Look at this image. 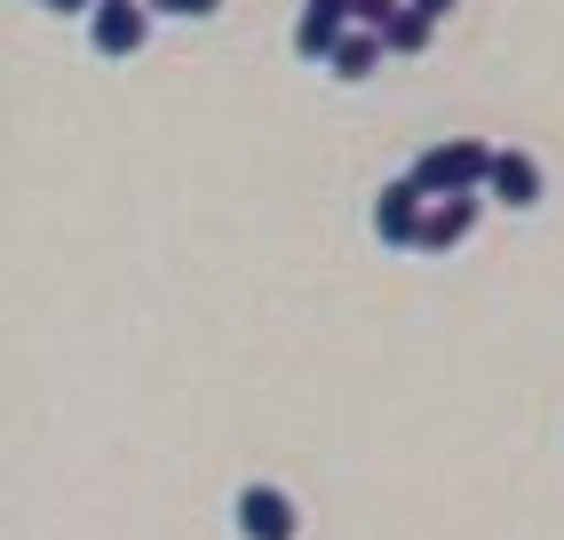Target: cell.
Returning <instances> with one entry per match:
<instances>
[{
	"label": "cell",
	"mask_w": 564,
	"mask_h": 540,
	"mask_svg": "<svg viewBox=\"0 0 564 540\" xmlns=\"http://www.w3.org/2000/svg\"><path fill=\"white\" fill-rule=\"evenodd\" d=\"M405 175L422 183L430 199H454V191H485V175H494V143H477V136H445V143H430Z\"/></svg>",
	"instance_id": "1"
},
{
	"label": "cell",
	"mask_w": 564,
	"mask_h": 540,
	"mask_svg": "<svg viewBox=\"0 0 564 540\" xmlns=\"http://www.w3.org/2000/svg\"><path fill=\"white\" fill-rule=\"evenodd\" d=\"M80 24H88V48L104 64H128V56H143V41H152V0H96Z\"/></svg>",
	"instance_id": "2"
},
{
	"label": "cell",
	"mask_w": 564,
	"mask_h": 540,
	"mask_svg": "<svg viewBox=\"0 0 564 540\" xmlns=\"http://www.w3.org/2000/svg\"><path fill=\"white\" fill-rule=\"evenodd\" d=\"M231 532L239 540H303V509L286 485H239L231 493Z\"/></svg>",
	"instance_id": "3"
},
{
	"label": "cell",
	"mask_w": 564,
	"mask_h": 540,
	"mask_svg": "<svg viewBox=\"0 0 564 540\" xmlns=\"http://www.w3.org/2000/svg\"><path fill=\"white\" fill-rule=\"evenodd\" d=\"M422 215H430V191L422 183H413V175H398V183H382V191H373V239H382V247H422Z\"/></svg>",
	"instance_id": "4"
},
{
	"label": "cell",
	"mask_w": 564,
	"mask_h": 540,
	"mask_svg": "<svg viewBox=\"0 0 564 540\" xmlns=\"http://www.w3.org/2000/svg\"><path fill=\"white\" fill-rule=\"evenodd\" d=\"M541 191H549V175H541V160L533 151H494V175H485V199L494 207H509V215H533L541 207Z\"/></svg>",
	"instance_id": "5"
},
{
	"label": "cell",
	"mask_w": 564,
	"mask_h": 540,
	"mask_svg": "<svg viewBox=\"0 0 564 540\" xmlns=\"http://www.w3.org/2000/svg\"><path fill=\"white\" fill-rule=\"evenodd\" d=\"M350 24H358V9H350V0H303V17H294V56L326 72L334 41H343Z\"/></svg>",
	"instance_id": "6"
},
{
	"label": "cell",
	"mask_w": 564,
	"mask_h": 540,
	"mask_svg": "<svg viewBox=\"0 0 564 540\" xmlns=\"http://www.w3.org/2000/svg\"><path fill=\"white\" fill-rule=\"evenodd\" d=\"M477 215H485V191H454V199H430V215H422V247H413V255H454L469 230H477Z\"/></svg>",
	"instance_id": "7"
},
{
	"label": "cell",
	"mask_w": 564,
	"mask_h": 540,
	"mask_svg": "<svg viewBox=\"0 0 564 540\" xmlns=\"http://www.w3.org/2000/svg\"><path fill=\"white\" fill-rule=\"evenodd\" d=\"M382 56H390V41H382V32H373V24H350L343 41H334L326 72H334L343 88H358V80H373V64H382Z\"/></svg>",
	"instance_id": "8"
},
{
	"label": "cell",
	"mask_w": 564,
	"mask_h": 540,
	"mask_svg": "<svg viewBox=\"0 0 564 540\" xmlns=\"http://www.w3.org/2000/svg\"><path fill=\"white\" fill-rule=\"evenodd\" d=\"M437 24H445L437 9H422V0H405V9L390 17V32H382V41H390V56H422V48L437 41Z\"/></svg>",
	"instance_id": "9"
},
{
	"label": "cell",
	"mask_w": 564,
	"mask_h": 540,
	"mask_svg": "<svg viewBox=\"0 0 564 540\" xmlns=\"http://www.w3.org/2000/svg\"><path fill=\"white\" fill-rule=\"evenodd\" d=\"M215 9H223V0H152V17H183V24H199Z\"/></svg>",
	"instance_id": "10"
},
{
	"label": "cell",
	"mask_w": 564,
	"mask_h": 540,
	"mask_svg": "<svg viewBox=\"0 0 564 540\" xmlns=\"http://www.w3.org/2000/svg\"><path fill=\"white\" fill-rule=\"evenodd\" d=\"M350 9H358V24H373V32H390V17L405 9V0H350Z\"/></svg>",
	"instance_id": "11"
},
{
	"label": "cell",
	"mask_w": 564,
	"mask_h": 540,
	"mask_svg": "<svg viewBox=\"0 0 564 540\" xmlns=\"http://www.w3.org/2000/svg\"><path fill=\"white\" fill-rule=\"evenodd\" d=\"M32 9H48V17H88L96 0H32Z\"/></svg>",
	"instance_id": "12"
},
{
	"label": "cell",
	"mask_w": 564,
	"mask_h": 540,
	"mask_svg": "<svg viewBox=\"0 0 564 540\" xmlns=\"http://www.w3.org/2000/svg\"><path fill=\"white\" fill-rule=\"evenodd\" d=\"M422 9H437V17H445V9H454V0H422Z\"/></svg>",
	"instance_id": "13"
}]
</instances>
